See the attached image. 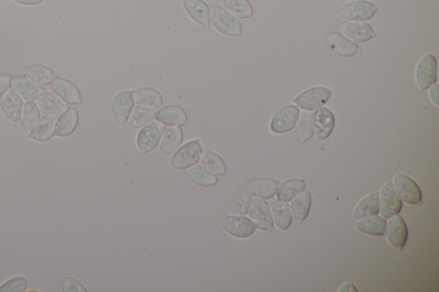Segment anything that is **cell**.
I'll return each instance as SVG.
<instances>
[{"mask_svg": "<svg viewBox=\"0 0 439 292\" xmlns=\"http://www.w3.org/2000/svg\"><path fill=\"white\" fill-rule=\"evenodd\" d=\"M165 131V125L160 123L158 120L152 121L151 123L142 127L138 131L137 138H136V144H137L138 151L142 155L154 151L161 142Z\"/></svg>", "mask_w": 439, "mask_h": 292, "instance_id": "cell-3", "label": "cell"}, {"mask_svg": "<svg viewBox=\"0 0 439 292\" xmlns=\"http://www.w3.org/2000/svg\"><path fill=\"white\" fill-rule=\"evenodd\" d=\"M203 152V147L198 139L187 142L173 153L170 166L178 171L188 170L200 163Z\"/></svg>", "mask_w": 439, "mask_h": 292, "instance_id": "cell-1", "label": "cell"}, {"mask_svg": "<svg viewBox=\"0 0 439 292\" xmlns=\"http://www.w3.org/2000/svg\"><path fill=\"white\" fill-rule=\"evenodd\" d=\"M135 103L139 106L158 109L164 106V100L162 93L151 87H142L133 90Z\"/></svg>", "mask_w": 439, "mask_h": 292, "instance_id": "cell-24", "label": "cell"}, {"mask_svg": "<svg viewBox=\"0 0 439 292\" xmlns=\"http://www.w3.org/2000/svg\"><path fill=\"white\" fill-rule=\"evenodd\" d=\"M334 116L332 112L326 107H321L316 110L313 114V127H314V133L319 140H326L330 137L334 130Z\"/></svg>", "mask_w": 439, "mask_h": 292, "instance_id": "cell-19", "label": "cell"}, {"mask_svg": "<svg viewBox=\"0 0 439 292\" xmlns=\"http://www.w3.org/2000/svg\"><path fill=\"white\" fill-rule=\"evenodd\" d=\"M379 194V213L385 220L394 215L399 214L403 208V201L400 199L393 183H386L381 188Z\"/></svg>", "mask_w": 439, "mask_h": 292, "instance_id": "cell-7", "label": "cell"}, {"mask_svg": "<svg viewBox=\"0 0 439 292\" xmlns=\"http://www.w3.org/2000/svg\"><path fill=\"white\" fill-rule=\"evenodd\" d=\"M37 105L41 113L45 115L59 116L69 109L68 104L63 102L55 93L45 92L37 99Z\"/></svg>", "mask_w": 439, "mask_h": 292, "instance_id": "cell-26", "label": "cell"}, {"mask_svg": "<svg viewBox=\"0 0 439 292\" xmlns=\"http://www.w3.org/2000/svg\"><path fill=\"white\" fill-rule=\"evenodd\" d=\"M331 97V90L325 87H314L306 89V91L299 93L294 99V102L302 110L316 111L321 109L329 102Z\"/></svg>", "mask_w": 439, "mask_h": 292, "instance_id": "cell-5", "label": "cell"}, {"mask_svg": "<svg viewBox=\"0 0 439 292\" xmlns=\"http://www.w3.org/2000/svg\"><path fill=\"white\" fill-rule=\"evenodd\" d=\"M156 110L144 106H136L128 120L131 130H138L156 120Z\"/></svg>", "mask_w": 439, "mask_h": 292, "instance_id": "cell-33", "label": "cell"}, {"mask_svg": "<svg viewBox=\"0 0 439 292\" xmlns=\"http://www.w3.org/2000/svg\"><path fill=\"white\" fill-rule=\"evenodd\" d=\"M200 164L215 175L223 176L226 172V166L223 159L217 153L207 150L203 152Z\"/></svg>", "mask_w": 439, "mask_h": 292, "instance_id": "cell-39", "label": "cell"}, {"mask_svg": "<svg viewBox=\"0 0 439 292\" xmlns=\"http://www.w3.org/2000/svg\"><path fill=\"white\" fill-rule=\"evenodd\" d=\"M295 135L301 142H306L314 135L313 127V114L310 112L299 113L297 124L295 125Z\"/></svg>", "mask_w": 439, "mask_h": 292, "instance_id": "cell-38", "label": "cell"}, {"mask_svg": "<svg viewBox=\"0 0 439 292\" xmlns=\"http://www.w3.org/2000/svg\"><path fill=\"white\" fill-rule=\"evenodd\" d=\"M57 117L53 115L41 117L29 133L30 140L36 142L50 141L55 135V126Z\"/></svg>", "mask_w": 439, "mask_h": 292, "instance_id": "cell-21", "label": "cell"}, {"mask_svg": "<svg viewBox=\"0 0 439 292\" xmlns=\"http://www.w3.org/2000/svg\"><path fill=\"white\" fill-rule=\"evenodd\" d=\"M386 225L385 218L377 214L357 221L355 227L361 234L383 236L385 235Z\"/></svg>", "mask_w": 439, "mask_h": 292, "instance_id": "cell-32", "label": "cell"}, {"mask_svg": "<svg viewBox=\"0 0 439 292\" xmlns=\"http://www.w3.org/2000/svg\"><path fill=\"white\" fill-rule=\"evenodd\" d=\"M385 236L390 245L403 250L406 245L409 231L405 221L399 214L390 217L387 222Z\"/></svg>", "mask_w": 439, "mask_h": 292, "instance_id": "cell-13", "label": "cell"}, {"mask_svg": "<svg viewBox=\"0 0 439 292\" xmlns=\"http://www.w3.org/2000/svg\"><path fill=\"white\" fill-rule=\"evenodd\" d=\"M12 88L23 100H36L45 93L43 86L31 81L25 76H17L12 78Z\"/></svg>", "mask_w": 439, "mask_h": 292, "instance_id": "cell-22", "label": "cell"}, {"mask_svg": "<svg viewBox=\"0 0 439 292\" xmlns=\"http://www.w3.org/2000/svg\"><path fill=\"white\" fill-rule=\"evenodd\" d=\"M299 109L298 106L288 105L279 109L270 122V131L275 134H285L294 130L297 124Z\"/></svg>", "mask_w": 439, "mask_h": 292, "instance_id": "cell-9", "label": "cell"}, {"mask_svg": "<svg viewBox=\"0 0 439 292\" xmlns=\"http://www.w3.org/2000/svg\"><path fill=\"white\" fill-rule=\"evenodd\" d=\"M23 105L22 97L14 90H9L0 100V110L3 115L13 123L19 122Z\"/></svg>", "mask_w": 439, "mask_h": 292, "instance_id": "cell-17", "label": "cell"}, {"mask_svg": "<svg viewBox=\"0 0 439 292\" xmlns=\"http://www.w3.org/2000/svg\"><path fill=\"white\" fill-rule=\"evenodd\" d=\"M13 2L24 6H36L43 3L44 0H12Z\"/></svg>", "mask_w": 439, "mask_h": 292, "instance_id": "cell-44", "label": "cell"}, {"mask_svg": "<svg viewBox=\"0 0 439 292\" xmlns=\"http://www.w3.org/2000/svg\"><path fill=\"white\" fill-rule=\"evenodd\" d=\"M252 199V194L248 191H240L230 203L228 208V214L235 215V216H245V215L248 214Z\"/></svg>", "mask_w": 439, "mask_h": 292, "instance_id": "cell-40", "label": "cell"}, {"mask_svg": "<svg viewBox=\"0 0 439 292\" xmlns=\"http://www.w3.org/2000/svg\"><path fill=\"white\" fill-rule=\"evenodd\" d=\"M24 76L41 86H47L57 78L53 69L44 65H33L24 69Z\"/></svg>", "mask_w": 439, "mask_h": 292, "instance_id": "cell-31", "label": "cell"}, {"mask_svg": "<svg viewBox=\"0 0 439 292\" xmlns=\"http://www.w3.org/2000/svg\"><path fill=\"white\" fill-rule=\"evenodd\" d=\"M378 7L367 0H356L341 7L338 12L341 19L354 22H365L374 16Z\"/></svg>", "mask_w": 439, "mask_h": 292, "instance_id": "cell-6", "label": "cell"}, {"mask_svg": "<svg viewBox=\"0 0 439 292\" xmlns=\"http://www.w3.org/2000/svg\"><path fill=\"white\" fill-rule=\"evenodd\" d=\"M12 76L9 73L0 74V100L12 87Z\"/></svg>", "mask_w": 439, "mask_h": 292, "instance_id": "cell-43", "label": "cell"}, {"mask_svg": "<svg viewBox=\"0 0 439 292\" xmlns=\"http://www.w3.org/2000/svg\"><path fill=\"white\" fill-rule=\"evenodd\" d=\"M416 82L421 90L431 88L437 82L438 61L433 54L424 56L416 69Z\"/></svg>", "mask_w": 439, "mask_h": 292, "instance_id": "cell-12", "label": "cell"}, {"mask_svg": "<svg viewBox=\"0 0 439 292\" xmlns=\"http://www.w3.org/2000/svg\"><path fill=\"white\" fill-rule=\"evenodd\" d=\"M182 6L194 23L202 27L211 26V8L204 0H182Z\"/></svg>", "mask_w": 439, "mask_h": 292, "instance_id": "cell-16", "label": "cell"}, {"mask_svg": "<svg viewBox=\"0 0 439 292\" xmlns=\"http://www.w3.org/2000/svg\"><path fill=\"white\" fill-rule=\"evenodd\" d=\"M221 225L226 234L236 238H246L255 234L256 227L250 218L235 215H226Z\"/></svg>", "mask_w": 439, "mask_h": 292, "instance_id": "cell-10", "label": "cell"}, {"mask_svg": "<svg viewBox=\"0 0 439 292\" xmlns=\"http://www.w3.org/2000/svg\"><path fill=\"white\" fill-rule=\"evenodd\" d=\"M135 104L133 90H122L115 95L111 103V112L118 126L127 124Z\"/></svg>", "mask_w": 439, "mask_h": 292, "instance_id": "cell-4", "label": "cell"}, {"mask_svg": "<svg viewBox=\"0 0 439 292\" xmlns=\"http://www.w3.org/2000/svg\"><path fill=\"white\" fill-rule=\"evenodd\" d=\"M329 46L334 54L341 57H352L360 52V47L339 33H331L327 36Z\"/></svg>", "mask_w": 439, "mask_h": 292, "instance_id": "cell-28", "label": "cell"}, {"mask_svg": "<svg viewBox=\"0 0 439 292\" xmlns=\"http://www.w3.org/2000/svg\"><path fill=\"white\" fill-rule=\"evenodd\" d=\"M61 290L64 292H87L85 287L72 277H65L61 281Z\"/></svg>", "mask_w": 439, "mask_h": 292, "instance_id": "cell-42", "label": "cell"}, {"mask_svg": "<svg viewBox=\"0 0 439 292\" xmlns=\"http://www.w3.org/2000/svg\"><path fill=\"white\" fill-rule=\"evenodd\" d=\"M340 292H346V291H354V292H358V289L356 288V287L354 286V284L352 282H346L344 284H343V286L341 287L339 291Z\"/></svg>", "mask_w": 439, "mask_h": 292, "instance_id": "cell-46", "label": "cell"}, {"mask_svg": "<svg viewBox=\"0 0 439 292\" xmlns=\"http://www.w3.org/2000/svg\"><path fill=\"white\" fill-rule=\"evenodd\" d=\"M279 182L273 179H257L246 184V190L254 197L271 199L277 193Z\"/></svg>", "mask_w": 439, "mask_h": 292, "instance_id": "cell-25", "label": "cell"}, {"mask_svg": "<svg viewBox=\"0 0 439 292\" xmlns=\"http://www.w3.org/2000/svg\"><path fill=\"white\" fill-rule=\"evenodd\" d=\"M438 85L435 83L434 85L431 86L430 96L431 102H433L435 105L438 106Z\"/></svg>", "mask_w": 439, "mask_h": 292, "instance_id": "cell-45", "label": "cell"}, {"mask_svg": "<svg viewBox=\"0 0 439 292\" xmlns=\"http://www.w3.org/2000/svg\"><path fill=\"white\" fill-rule=\"evenodd\" d=\"M186 175L189 179L196 186L202 187H211L218 183V177L211 172L204 168L202 165H196L186 170Z\"/></svg>", "mask_w": 439, "mask_h": 292, "instance_id": "cell-35", "label": "cell"}, {"mask_svg": "<svg viewBox=\"0 0 439 292\" xmlns=\"http://www.w3.org/2000/svg\"><path fill=\"white\" fill-rule=\"evenodd\" d=\"M211 23L222 36L236 37L242 34V25L239 19L222 6L212 5L211 7Z\"/></svg>", "mask_w": 439, "mask_h": 292, "instance_id": "cell-2", "label": "cell"}, {"mask_svg": "<svg viewBox=\"0 0 439 292\" xmlns=\"http://www.w3.org/2000/svg\"><path fill=\"white\" fill-rule=\"evenodd\" d=\"M339 30L344 36L356 43H365L375 36L374 29L370 24L365 23H343Z\"/></svg>", "mask_w": 439, "mask_h": 292, "instance_id": "cell-18", "label": "cell"}, {"mask_svg": "<svg viewBox=\"0 0 439 292\" xmlns=\"http://www.w3.org/2000/svg\"><path fill=\"white\" fill-rule=\"evenodd\" d=\"M222 7L239 19H249L253 8L249 0H222Z\"/></svg>", "mask_w": 439, "mask_h": 292, "instance_id": "cell-37", "label": "cell"}, {"mask_svg": "<svg viewBox=\"0 0 439 292\" xmlns=\"http://www.w3.org/2000/svg\"><path fill=\"white\" fill-rule=\"evenodd\" d=\"M269 206L277 227L281 231H287L292 222L290 206L277 198H271Z\"/></svg>", "mask_w": 439, "mask_h": 292, "instance_id": "cell-23", "label": "cell"}, {"mask_svg": "<svg viewBox=\"0 0 439 292\" xmlns=\"http://www.w3.org/2000/svg\"><path fill=\"white\" fill-rule=\"evenodd\" d=\"M41 118V111L34 100H27L24 103L22 115L19 120L20 130H31Z\"/></svg>", "mask_w": 439, "mask_h": 292, "instance_id": "cell-36", "label": "cell"}, {"mask_svg": "<svg viewBox=\"0 0 439 292\" xmlns=\"http://www.w3.org/2000/svg\"><path fill=\"white\" fill-rule=\"evenodd\" d=\"M312 206V196L309 191H303L292 201L290 210L292 218L299 223L308 218Z\"/></svg>", "mask_w": 439, "mask_h": 292, "instance_id": "cell-34", "label": "cell"}, {"mask_svg": "<svg viewBox=\"0 0 439 292\" xmlns=\"http://www.w3.org/2000/svg\"><path fill=\"white\" fill-rule=\"evenodd\" d=\"M248 214L256 228L262 231L272 230L274 227L272 214H271L269 204L262 198H253Z\"/></svg>", "mask_w": 439, "mask_h": 292, "instance_id": "cell-11", "label": "cell"}, {"mask_svg": "<svg viewBox=\"0 0 439 292\" xmlns=\"http://www.w3.org/2000/svg\"><path fill=\"white\" fill-rule=\"evenodd\" d=\"M156 120L167 127H184L189 122L186 110L178 105L161 107L156 111Z\"/></svg>", "mask_w": 439, "mask_h": 292, "instance_id": "cell-15", "label": "cell"}, {"mask_svg": "<svg viewBox=\"0 0 439 292\" xmlns=\"http://www.w3.org/2000/svg\"><path fill=\"white\" fill-rule=\"evenodd\" d=\"M184 141V132L182 128L178 126L166 128L162 135L159 149L162 155H171L177 150Z\"/></svg>", "mask_w": 439, "mask_h": 292, "instance_id": "cell-29", "label": "cell"}, {"mask_svg": "<svg viewBox=\"0 0 439 292\" xmlns=\"http://www.w3.org/2000/svg\"><path fill=\"white\" fill-rule=\"evenodd\" d=\"M306 183L301 179H290L283 181L277 188V198L279 200L289 203L295 199L298 194L305 191Z\"/></svg>", "mask_w": 439, "mask_h": 292, "instance_id": "cell-30", "label": "cell"}, {"mask_svg": "<svg viewBox=\"0 0 439 292\" xmlns=\"http://www.w3.org/2000/svg\"><path fill=\"white\" fill-rule=\"evenodd\" d=\"M29 282L25 277H13L0 286V292H25Z\"/></svg>", "mask_w": 439, "mask_h": 292, "instance_id": "cell-41", "label": "cell"}, {"mask_svg": "<svg viewBox=\"0 0 439 292\" xmlns=\"http://www.w3.org/2000/svg\"><path fill=\"white\" fill-rule=\"evenodd\" d=\"M79 113L76 107H69L65 112L59 115L56 121L55 135L58 137H68L78 128Z\"/></svg>", "mask_w": 439, "mask_h": 292, "instance_id": "cell-20", "label": "cell"}, {"mask_svg": "<svg viewBox=\"0 0 439 292\" xmlns=\"http://www.w3.org/2000/svg\"><path fill=\"white\" fill-rule=\"evenodd\" d=\"M393 186L400 199L409 205L422 203V192L416 181L404 175H397L394 177Z\"/></svg>", "mask_w": 439, "mask_h": 292, "instance_id": "cell-8", "label": "cell"}, {"mask_svg": "<svg viewBox=\"0 0 439 292\" xmlns=\"http://www.w3.org/2000/svg\"><path fill=\"white\" fill-rule=\"evenodd\" d=\"M50 85L55 95L68 105L75 106L83 103L81 91L78 87L69 80L56 78Z\"/></svg>", "mask_w": 439, "mask_h": 292, "instance_id": "cell-14", "label": "cell"}, {"mask_svg": "<svg viewBox=\"0 0 439 292\" xmlns=\"http://www.w3.org/2000/svg\"><path fill=\"white\" fill-rule=\"evenodd\" d=\"M379 208H381L379 194L377 191H374L358 201L353 211V217L354 220L358 221L361 218L374 216L379 213Z\"/></svg>", "mask_w": 439, "mask_h": 292, "instance_id": "cell-27", "label": "cell"}]
</instances>
